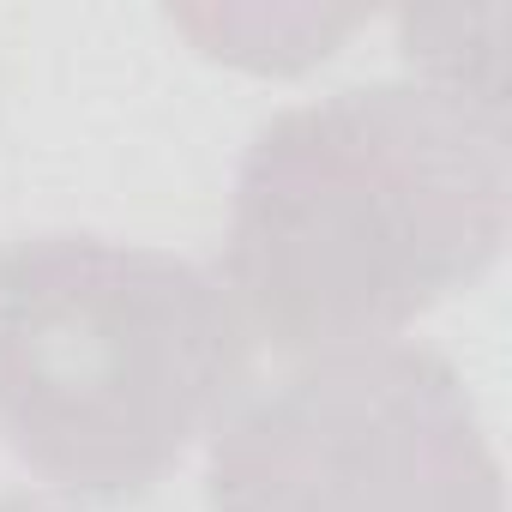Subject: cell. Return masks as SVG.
I'll return each mask as SVG.
<instances>
[{"instance_id":"6da1fadb","label":"cell","mask_w":512,"mask_h":512,"mask_svg":"<svg viewBox=\"0 0 512 512\" xmlns=\"http://www.w3.org/2000/svg\"><path fill=\"white\" fill-rule=\"evenodd\" d=\"M506 127L434 85H362L253 133L223 284L284 356L368 350L476 284L506 241Z\"/></svg>"},{"instance_id":"3957f363","label":"cell","mask_w":512,"mask_h":512,"mask_svg":"<svg viewBox=\"0 0 512 512\" xmlns=\"http://www.w3.org/2000/svg\"><path fill=\"white\" fill-rule=\"evenodd\" d=\"M211 512H500V464L452 362L368 344L217 422Z\"/></svg>"},{"instance_id":"7a4b0ae2","label":"cell","mask_w":512,"mask_h":512,"mask_svg":"<svg viewBox=\"0 0 512 512\" xmlns=\"http://www.w3.org/2000/svg\"><path fill=\"white\" fill-rule=\"evenodd\" d=\"M241 380L229 290L175 253L37 235L0 266V434L73 500L157 488Z\"/></svg>"}]
</instances>
